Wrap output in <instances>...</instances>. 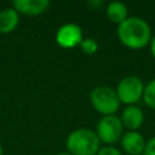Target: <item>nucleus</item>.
Returning <instances> with one entry per match:
<instances>
[{
  "label": "nucleus",
  "mask_w": 155,
  "mask_h": 155,
  "mask_svg": "<svg viewBox=\"0 0 155 155\" xmlns=\"http://www.w3.org/2000/svg\"><path fill=\"white\" fill-rule=\"evenodd\" d=\"M116 34L120 42L131 50H142L149 46L153 36L150 24L137 16L128 17L125 22L119 24Z\"/></svg>",
  "instance_id": "obj_1"
},
{
  "label": "nucleus",
  "mask_w": 155,
  "mask_h": 155,
  "mask_svg": "<svg viewBox=\"0 0 155 155\" xmlns=\"http://www.w3.org/2000/svg\"><path fill=\"white\" fill-rule=\"evenodd\" d=\"M19 22L18 12L15 8L6 7L0 11V33L8 34L12 33Z\"/></svg>",
  "instance_id": "obj_10"
},
{
  "label": "nucleus",
  "mask_w": 155,
  "mask_h": 155,
  "mask_svg": "<svg viewBox=\"0 0 155 155\" xmlns=\"http://www.w3.org/2000/svg\"><path fill=\"white\" fill-rule=\"evenodd\" d=\"M50 2L47 0H15L13 8L18 13L36 16L46 11Z\"/></svg>",
  "instance_id": "obj_9"
},
{
  "label": "nucleus",
  "mask_w": 155,
  "mask_h": 155,
  "mask_svg": "<svg viewBox=\"0 0 155 155\" xmlns=\"http://www.w3.org/2000/svg\"><path fill=\"white\" fill-rule=\"evenodd\" d=\"M121 149L127 155H143L147 140L143 134L138 131H127L122 134L121 139Z\"/></svg>",
  "instance_id": "obj_7"
},
{
  "label": "nucleus",
  "mask_w": 155,
  "mask_h": 155,
  "mask_svg": "<svg viewBox=\"0 0 155 155\" xmlns=\"http://www.w3.org/2000/svg\"><path fill=\"white\" fill-rule=\"evenodd\" d=\"M57 155H71V154H69V153L67 151V153H59V154H57Z\"/></svg>",
  "instance_id": "obj_17"
},
{
  "label": "nucleus",
  "mask_w": 155,
  "mask_h": 155,
  "mask_svg": "<svg viewBox=\"0 0 155 155\" xmlns=\"http://www.w3.org/2000/svg\"><path fill=\"white\" fill-rule=\"evenodd\" d=\"M144 86L145 84L139 76L126 75L119 81L115 92L120 103H124L126 105H133L143 98Z\"/></svg>",
  "instance_id": "obj_4"
},
{
  "label": "nucleus",
  "mask_w": 155,
  "mask_h": 155,
  "mask_svg": "<svg viewBox=\"0 0 155 155\" xmlns=\"http://www.w3.org/2000/svg\"><path fill=\"white\" fill-rule=\"evenodd\" d=\"M82 40V30L80 25L75 23H65L56 33V42L63 48H74L80 46Z\"/></svg>",
  "instance_id": "obj_6"
},
{
  "label": "nucleus",
  "mask_w": 155,
  "mask_h": 155,
  "mask_svg": "<svg viewBox=\"0 0 155 155\" xmlns=\"http://www.w3.org/2000/svg\"><path fill=\"white\" fill-rule=\"evenodd\" d=\"M80 48L81 51L85 53V54H93L97 52L98 50V44L94 39L92 38H87V39H84L80 44Z\"/></svg>",
  "instance_id": "obj_13"
},
{
  "label": "nucleus",
  "mask_w": 155,
  "mask_h": 155,
  "mask_svg": "<svg viewBox=\"0 0 155 155\" xmlns=\"http://www.w3.org/2000/svg\"><path fill=\"white\" fill-rule=\"evenodd\" d=\"M96 134L101 143L105 145H113L120 142L124 134V126L120 120V116L105 115L99 119L96 126Z\"/></svg>",
  "instance_id": "obj_5"
},
{
  "label": "nucleus",
  "mask_w": 155,
  "mask_h": 155,
  "mask_svg": "<svg viewBox=\"0 0 155 155\" xmlns=\"http://www.w3.org/2000/svg\"><path fill=\"white\" fill-rule=\"evenodd\" d=\"M0 155H2V147H1V144H0Z\"/></svg>",
  "instance_id": "obj_18"
},
{
  "label": "nucleus",
  "mask_w": 155,
  "mask_h": 155,
  "mask_svg": "<svg viewBox=\"0 0 155 155\" xmlns=\"http://www.w3.org/2000/svg\"><path fill=\"white\" fill-rule=\"evenodd\" d=\"M143 155H155V136H153L149 140H147Z\"/></svg>",
  "instance_id": "obj_15"
},
{
  "label": "nucleus",
  "mask_w": 155,
  "mask_h": 155,
  "mask_svg": "<svg viewBox=\"0 0 155 155\" xmlns=\"http://www.w3.org/2000/svg\"><path fill=\"white\" fill-rule=\"evenodd\" d=\"M120 120L122 122L124 128L128 131H138L144 122V113L140 107L137 104L126 105L121 113Z\"/></svg>",
  "instance_id": "obj_8"
},
{
  "label": "nucleus",
  "mask_w": 155,
  "mask_h": 155,
  "mask_svg": "<svg viewBox=\"0 0 155 155\" xmlns=\"http://www.w3.org/2000/svg\"><path fill=\"white\" fill-rule=\"evenodd\" d=\"M149 50H150V54L153 56V58L155 59V34H153L151 40L149 42Z\"/></svg>",
  "instance_id": "obj_16"
},
{
  "label": "nucleus",
  "mask_w": 155,
  "mask_h": 155,
  "mask_svg": "<svg viewBox=\"0 0 155 155\" xmlns=\"http://www.w3.org/2000/svg\"><path fill=\"white\" fill-rule=\"evenodd\" d=\"M142 99L147 107L155 110V78L150 80L148 84H145Z\"/></svg>",
  "instance_id": "obj_12"
},
{
  "label": "nucleus",
  "mask_w": 155,
  "mask_h": 155,
  "mask_svg": "<svg viewBox=\"0 0 155 155\" xmlns=\"http://www.w3.org/2000/svg\"><path fill=\"white\" fill-rule=\"evenodd\" d=\"M65 147L71 155H97L101 148V142L94 131L81 127L69 133L65 140Z\"/></svg>",
  "instance_id": "obj_2"
},
{
  "label": "nucleus",
  "mask_w": 155,
  "mask_h": 155,
  "mask_svg": "<svg viewBox=\"0 0 155 155\" xmlns=\"http://www.w3.org/2000/svg\"><path fill=\"white\" fill-rule=\"evenodd\" d=\"M97 155H122V153L114 145H104L99 148Z\"/></svg>",
  "instance_id": "obj_14"
},
{
  "label": "nucleus",
  "mask_w": 155,
  "mask_h": 155,
  "mask_svg": "<svg viewBox=\"0 0 155 155\" xmlns=\"http://www.w3.org/2000/svg\"><path fill=\"white\" fill-rule=\"evenodd\" d=\"M90 101L94 110L103 116L114 115L120 108V101L114 88L109 86H97L90 93Z\"/></svg>",
  "instance_id": "obj_3"
},
{
  "label": "nucleus",
  "mask_w": 155,
  "mask_h": 155,
  "mask_svg": "<svg viewBox=\"0 0 155 155\" xmlns=\"http://www.w3.org/2000/svg\"><path fill=\"white\" fill-rule=\"evenodd\" d=\"M107 17L110 22L115 23V24H121L122 22H125L130 16H128V8L124 2L120 1H111L107 5V10H105Z\"/></svg>",
  "instance_id": "obj_11"
}]
</instances>
